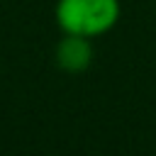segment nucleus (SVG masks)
<instances>
[{
    "instance_id": "1",
    "label": "nucleus",
    "mask_w": 156,
    "mask_h": 156,
    "mask_svg": "<svg viewBox=\"0 0 156 156\" xmlns=\"http://www.w3.org/2000/svg\"><path fill=\"white\" fill-rule=\"evenodd\" d=\"M119 0H56L54 17L61 34L98 39L119 22Z\"/></svg>"
},
{
    "instance_id": "2",
    "label": "nucleus",
    "mask_w": 156,
    "mask_h": 156,
    "mask_svg": "<svg viewBox=\"0 0 156 156\" xmlns=\"http://www.w3.org/2000/svg\"><path fill=\"white\" fill-rule=\"evenodd\" d=\"M54 61L63 73H83L93 63V39L63 34L54 49Z\"/></svg>"
}]
</instances>
